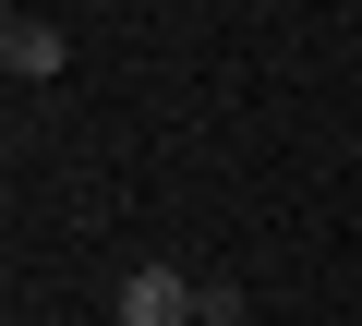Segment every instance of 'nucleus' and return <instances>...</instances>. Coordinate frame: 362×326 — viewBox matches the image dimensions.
I'll return each mask as SVG.
<instances>
[{
    "mask_svg": "<svg viewBox=\"0 0 362 326\" xmlns=\"http://www.w3.org/2000/svg\"><path fill=\"white\" fill-rule=\"evenodd\" d=\"M194 314H206V290L181 266H133L121 278V326H194Z\"/></svg>",
    "mask_w": 362,
    "mask_h": 326,
    "instance_id": "1",
    "label": "nucleus"
},
{
    "mask_svg": "<svg viewBox=\"0 0 362 326\" xmlns=\"http://www.w3.org/2000/svg\"><path fill=\"white\" fill-rule=\"evenodd\" d=\"M0 61H13V85H49V73L73 61V37H61L49 13H13V25H0Z\"/></svg>",
    "mask_w": 362,
    "mask_h": 326,
    "instance_id": "2",
    "label": "nucleus"
},
{
    "mask_svg": "<svg viewBox=\"0 0 362 326\" xmlns=\"http://www.w3.org/2000/svg\"><path fill=\"white\" fill-rule=\"evenodd\" d=\"M194 326H242V302H230V290H206V314H194Z\"/></svg>",
    "mask_w": 362,
    "mask_h": 326,
    "instance_id": "3",
    "label": "nucleus"
}]
</instances>
